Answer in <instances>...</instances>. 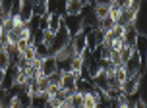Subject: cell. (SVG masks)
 I'll list each match as a JSON object with an SVG mask.
<instances>
[{"label":"cell","instance_id":"obj_3","mask_svg":"<svg viewBox=\"0 0 147 108\" xmlns=\"http://www.w3.org/2000/svg\"><path fill=\"white\" fill-rule=\"evenodd\" d=\"M70 44H72V48H74V54L76 56H81L83 50L87 48V33L85 31H80L76 37H72Z\"/></svg>","mask_w":147,"mask_h":108},{"label":"cell","instance_id":"obj_27","mask_svg":"<svg viewBox=\"0 0 147 108\" xmlns=\"http://www.w3.org/2000/svg\"><path fill=\"white\" fill-rule=\"evenodd\" d=\"M20 56H23L25 60H29V62H31V60L35 58V46H29V48L23 52V54H20Z\"/></svg>","mask_w":147,"mask_h":108},{"label":"cell","instance_id":"obj_28","mask_svg":"<svg viewBox=\"0 0 147 108\" xmlns=\"http://www.w3.org/2000/svg\"><path fill=\"white\" fill-rule=\"evenodd\" d=\"M52 41H54V35H52V33H49V31H45V35H43V43L47 44V46H51Z\"/></svg>","mask_w":147,"mask_h":108},{"label":"cell","instance_id":"obj_6","mask_svg":"<svg viewBox=\"0 0 147 108\" xmlns=\"http://www.w3.org/2000/svg\"><path fill=\"white\" fill-rule=\"evenodd\" d=\"M33 17V0H22V10H20V19L23 23H29Z\"/></svg>","mask_w":147,"mask_h":108},{"label":"cell","instance_id":"obj_13","mask_svg":"<svg viewBox=\"0 0 147 108\" xmlns=\"http://www.w3.org/2000/svg\"><path fill=\"white\" fill-rule=\"evenodd\" d=\"M12 64H14V62H12V58H10L8 50H6V48H0V68L6 72V70H8Z\"/></svg>","mask_w":147,"mask_h":108},{"label":"cell","instance_id":"obj_1","mask_svg":"<svg viewBox=\"0 0 147 108\" xmlns=\"http://www.w3.org/2000/svg\"><path fill=\"white\" fill-rule=\"evenodd\" d=\"M70 41H72V37H70V33L66 31L64 23H62V25H60V29L54 33V41H52V44H51V54L54 56L60 48H64L66 44H70Z\"/></svg>","mask_w":147,"mask_h":108},{"label":"cell","instance_id":"obj_23","mask_svg":"<svg viewBox=\"0 0 147 108\" xmlns=\"http://www.w3.org/2000/svg\"><path fill=\"white\" fill-rule=\"evenodd\" d=\"M49 17H51V14H45L41 15V19H39V31H47V27H49Z\"/></svg>","mask_w":147,"mask_h":108},{"label":"cell","instance_id":"obj_33","mask_svg":"<svg viewBox=\"0 0 147 108\" xmlns=\"http://www.w3.org/2000/svg\"><path fill=\"white\" fill-rule=\"evenodd\" d=\"M0 48H2V41H0Z\"/></svg>","mask_w":147,"mask_h":108},{"label":"cell","instance_id":"obj_9","mask_svg":"<svg viewBox=\"0 0 147 108\" xmlns=\"http://www.w3.org/2000/svg\"><path fill=\"white\" fill-rule=\"evenodd\" d=\"M33 46H35V58H39V60H45L47 56H52L51 46H47L43 41H41V43H35Z\"/></svg>","mask_w":147,"mask_h":108},{"label":"cell","instance_id":"obj_16","mask_svg":"<svg viewBox=\"0 0 147 108\" xmlns=\"http://www.w3.org/2000/svg\"><path fill=\"white\" fill-rule=\"evenodd\" d=\"M37 87H39V93H47L49 87H51L49 77H47V75H39V77H37Z\"/></svg>","mask_w":147,"mask_h":108},{"label":"cell","instance_id":"obj_22","mask_svg":"<svg viewBox=\"0 0 147 108\" xmlns=\"http://www.w3.org/2000/svg\"><path fill=\"white\" fill-rule=\"evenodd\" d=\"M10 10H12V2L10 0H0V12H2V15H10Z\"/></svg>","mask_w":147,"mask_h":108},{"label":"cell","instance_id":"obj_29","mask_svg":"<svg viewBox=\"0 0 147 108\" xmlns=\"http://www.w3.org/2000/svg\"><path fill=\"white\" fill-rule=\"evenodd\" d=\"M10 108H23V106H22V102H20V99H18V97H14V99L10 101Z\"/></svg>","mask_w":147,"mask_h":108},{"label":"cell","instance_id":"obj_30","mask_svg":"<svg viewBox=\"0 0 147 108\" xmlns=\"http://www.w3.org/2000/svg\"><path fill=\"white\" fill-rule=\"evenodd\" d=\"M134 108H145V101H143V99H141V97H140L138 101L134 102Z\"/></svg>","mask_w":147,"mask_h":108},{"label":"cell","instance_id":"obj_32","mask_svg":"<svg viewBox=\"0 0 147 108\" xmlns=\"http://www.w3.org/2000/svg\"><path fill=\"white\" fill-rule=\"evenodd\" d=\"M0 108H10V106H0Z\"/></svg>","mask_w":147,"mask_h":108},{"label":"cell","instance_id":"obj_20","mask_svg":"<svg viewBox=\"0 0 147 108\" xmlns=\"http://www.w3.org/2000/svg\"><path fill=\"white\" fill-rule=\"evenodd\" d=\"M87 72H89V75H91V79L101 72V68H99V62H97V60H91V64L87 66Z\"/></svg>","mask_w":147,"mask_h":108},{"label":"cell","instance_id":"obj_31","mask_svg":"<svg viewBox=\"0 0 147 108\" xmlns=\"http://www.w3.org/2000/svg\"><path fill=\"white\" fill-rule=\"evenodd\" d=\"M4 73H6V72H4V70L0 68V83H2V79H4Z\"/></svg>","mask_w":147,"mask_h":108},{"label":"cell","instance_id":"obj_4","mask_svg":"<svg viewBox=\"0 0 147 108\" xmlns=\"http://www.w3.org/2000/svg\"><path fill=\"white\" fill-rule=\"evenodd\" d=\"M83 4L85 2H81V0H68L66 6H64V15H80L83 10Z\"/></svg>","mask_w":147,"mask_h":108},{"label":"cell","instance_id":"obj_15","mask_svg":"<svg viewBox=\"0 0 147 108\" xmlns=\"http://www.w3.org/2000/svg\"><path fill=\"white\" fill-rule=\"evenodd\" d=\"M47 14V0H37L33 2V15H45Z\"/></svg>","mask_w":147,"mask_h":108},{"label":"cell","instance_id":"obj_8","mask_svg":"<svg viewBox=\"0 0 147 108\" xmlns=\"http://www.w3.org/2000/svg\"><path fill=\"white\" fill-rule=\"evenodd\" d=\"M93 85H95V89H99V91H101V93H107V91H109L110 89V85H109V77H107V73L105 72H99L95 75V77H93Z\"/></svg>","mask_w":147,"mask_h":108},{"label":"cell","instance_id":"obj_19","mask_svg":"<svg viewBox=\"0 0 147 108\" xmlns=\"http://www.w3.org/2000/svg\"><path fill=\"white\" fill-rule=\"evenodd\" d=\"M49 83L54 87H60V83H62V72H54L52 75H49Z\"/></svg>","mask_w":147,"mask_h":108},{"label":"cell","instance_id":"obj_26","mask_svg":"<svg viewBox=\"0 0 147 108\" xmlns=\"http://www.w3.org/2000/svg\"><path fill=\"white\" fill-rule=\"evenodd\" d=\"M105 35H107V33H105V31H101V29H95V31H93V37H95V43H97V46H99V44H103Z\"/></svg>","mask_w":147,"mask_h":108},{"label":"cell","instance_id":"obj_11","mask_svg":"<svg viewBox=\"0 0 147 108\" xmlns=\"http://www.w3.org/2000/svg\"><path fill=\"white\" fill-rule=\"evenodd\" d=\"M134 12H130V10H126V12H122L120 14V17L116 19V25H120V27H128V25H132L134 21Z\"/></svg>","mask_w":147,"mask_h":108},{"label":"cell","instance_id":"obj_2","mask_svg":"<svg viewBox=\"0 0 147 108\" xmlns=\"http://www.w3.org/2000/svg\"><path fill=\"white\" fill-rule=\"evenodd\" d=\"M62 23L66 31L70 33V37H76L83 29V21H81V15H64L62 17Z\"/></svg>","mask_w":147,"mask_h":108},{"label":"cell","instance_id":"obj_5","mask_svg":"<svg viewBox=\"0 0 147 108\" xmlns=\"http://www.w3.org/2000/svg\"><path fill=\"white\" fill-rule=\"evenodd\" d=\"M54 72H58V68H56V60H54V56H47L41 62V75H52Z\"/></svg>","mask_w":147,"mask_h":108},{"label":"cell","instance_id":"obj_18","mask_svg":"<svg viewBox=\"0 0 147 108\" xmlns=\"http://www.w3.org/2000/svg\"><path fill=\"white\" fill-rule=\"evenodd\" d=\"M81 66H83V60H81V56H76V54H74V56L70 58V72H80Z\"/></svg>","mask_w":147,"mask_h":108},{"label":"cell","instance_id":"obj_7","mask_svg":"<svg viewBox=\"0 0 147 108\" xmlns=\"http://www.w3.org/2000/svg\"><path fill=\"white\" fill-rule=\"evenodd\" d=\"M122 41H124V46H132V48H136V41H138V31L134 29V25H128V27H124V35H122Z\"/></svg>","mask_w":147,"mask_h":108},{"label":"cell","instance_id":"obj_21","mask_svg":"<svg viewBox=\"0 0 147 108\" xmlns=\"http://www.w3.org/2000/svg\"><path fill=\"white\" fill-rule=\"evenodd\" d=\"M132 52H134L132 46H122V48L118 50V54H120V58H122V62H124V64H126V60L132 56Z\"/></svg>","mask_w":147,"mask_h":108},{"label":"cell","instance_id":"obj_24","mask_svg":"<svg viewBox=\"0 0 147 108\" xmlns=\"http://www.w3.org/2000/svg\"><path fill=\"white\" fill-rule=\"evenodd\" d=\"M20 10H22V0H16V2H12V10H10V15H12V17L20 15Z\"/></svg>","mask_w":147,"mask_h":108},{"label":"cell","instance_id":"obj_10","mask_svg":"<svg viewBox=\"0 0 147 108\" xmlns=\"http://www.w3.org/2000/svg\"><path fill=\"white\" fill-rule=\"evenodd\" d=\"M60 25H62V15H58V14H51V17H49V27H47V31L49 33H56L60 29Z\"/></svg>","mask_w":147,"mask_h":108},{"label":"cell","instance_id":"obj_25","mask_svg":"<svg viewBox=\"0 0 147 108\" xmlns=\"http://www.w3.org/2000/svg\"><path fill=\"white\" fill-rule=\"evenodd\" d=\"M58 10V2L56 0H47V14H56Z\"/></svg>","mask_w":147,"mask_h":108},{"label":"cell","instance_id":"obj_14","mask_svg":"<svg viewBox=\"0 0 147 108\" xmlns=\"http://www.w3.org/2000/svg\"><path fill=\"white\" fill-rule=\"evenodd\" d=\"M76 91L78 93H91V91H95V85L93 83H87V81H83V79H78Z\"/></svg>","mask_w":147,"mask_h":108},{"label":"cell","instance_id":"obj_17","mask_svg":"<svg viewBox=\"0 0 147 108\" xmlns=\"http://www.w3.org/2000/svg\"><path fill=\"white\" fill-rule=\"evenodd\" d=\"M112 77H114V79H116L118 83H120V85H122V83H124V81L128 79V77H126L124 64H122V66H116V70H114V75H112Z\"/></svg>","mask_w":147,"mask_h":108},{"label":"cell","instance_id":"obj_12","mask_svg":"<svg viewBox=\"0 0 147 108\" xmlns=\"http://www.w3.org/2000/svg\"><path fill=\"white\" fill-rule=\"evenodd\" d=\"M114 25H116V21H114L110 15H107V17H103V19H99L97 29H101V31H105V33H109V31H112V29H114Z\"/></svg>","mask_w":147,"mask_h":108}]
</instances>
